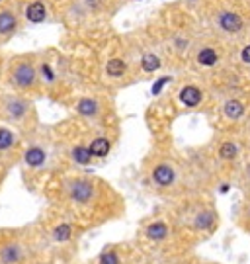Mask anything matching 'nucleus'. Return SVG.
Here are the masks:
<instances>
[{
	"label": "nucleus",
	"instance_id": "4468645a",
	"mask_svg": "<svg viewBox=\"0 0 250 264\" xmlns=\"http://www.w3.org/2000/svg\"><path fill=\"white\" fill-rule=\"evenodd\" d=\"M78 112L82 115H94L98 112V104L94 100H90V98H84V100L78 102Z\"/></svg>",
	"mask_w": 250,
	"mask_h": 264
},
{
	"label": "nucleus",
	"instance_id": "412c9836",
	"mask_svg": "<svg viewBox=\"0 0 250 264\" xmlns=\"http://www.w3.org/2000/svg\"><path fill=\"white\" fill-rule=\"evenodd\" d=\"M221 157L223 158H235L237 157V147L233 143H225L221 147Z\"/></svg>",
	"mask_w": 250,
	"mask_h": 264
},
{
	"label": "nucleus",
	"instance_id": "423d86ee",
	"mask_svg": "<svg viewBox=\"0 0 250 264\" xmlns=\"http://www.w3.org/2000/svg\"><path fill=\"white\" fill-rule=\"evenodd\" d=\"M152 180H154L158 186H168V184L174 182V170H172L168 164H160V166L154 168Z\"/></svg>",
	"mask_w": 250,
	"mask_h": 264
},
{
	"label": "nucleus",
	"instance_id": "2eb2a0df",
	"mask_svg": "<svg viewBox=\"0 0 250 264\" xmlns=\"http://www.w3.org/2000/svg\"><path fill=\"white\" fill-rule=\"evenodd\" d=\"M141 67H143V71H147V73H154V71L160 67V59H158L156 55H145L143 61H141Z\"/></svg>",
	"mask_w": 250,
	"mask_h": 264
},
{
	"label": "nucleus",
	"instance_id": "f257e3e1",
	"mask_svg": "<svg viewBox=\"0 0 250 264\" xmlns=\"http://www.w3.org/2000/svg\"><path fill=\"white\" fill-rule=\"evenodd\" d=\"M36 69H34V65L32 63H28V61H18L14 67H12V82H14V86H18V88H24V90H28V88H32L34 84H36Z\"/></svg>",
	"mask_w": 250,
	"mask_h": 264
},
{
	"label": "nucleus",
	"instance_id": "7ed1b4c3",
	"mask_svg": "<svg viewBox=\"0 0 250 264\" xmlns=\"http://www.w3.org/2000/svg\"><path fill=\"white\" fill-rule=\"evenodd\" d=\"M219 26L229 34H237L243 30V18L235 12H223L219 16Z\"/></svg>",
	"mask_w": 250,
	"mask_h": 264
},
{
	"label": "nucleus",
	"instance_id": "39448f33",
	"mask_svg": "<svg viewBox=\"0 0 250 264\" xmlns=\"http://www.w3.org/2000/svg\"><path fill=\"white\" fill-rule=\"evenodd\" d=\"M18 30V16L12 10L0 12V36H10Z\"/></svg>",
	"mask_w": 250,
	"mask_h": 264
},
{
	"label": "nucleus",
	"instance_id": "f03ea898",
	"mask_svg": "<svg viewBox=\"0 0 250 264\" xmlns=\"http://www.w3.org/2000/svg\"><path fill=\"white\" fill-rule=\"evenodd\" d=\"M71 198L78 204H84L92 198V184L88 180H76L71 184Z\"/></svg>",
	"mask_w": 250,
	"mask_h": 264
},
{
	"label": "nucleus",
	"instance_id": "dca6fc26",
	"mask_svg": "<svg viewBox=\"0 0 250 264\" xmlns=\"http://www.w3.org/2000/svg\"><path fill=\"white\" fill-rule=\"evenodd\" d=\"M147 233H149L150 239H162V237H166L168 229H166V225H164V223H152V225H149Z\"/></svg>",
	"mask_w": 250,
	"mask_h": 264
},
{
	"label": "nucleus",
	"instance_id": "9b49d317",
	"mask_svg": "<svg viewBox=\"0 0 250 264\" xmlns=\"http://www.w3.org/2000/svg\"><path fill=\"white\" fill-rule=\"evenodd\" d=\"M219 61V55L217 51H213L211 47H205V49H201L198 53V63L203 65V67H211V65H215Z\"/></svg>",
	"mask_w": 250,
	"mask_h": 264
},
{
	"label": "nucleus",
	"instance_id": "4be33fe9",
	"mask_svg": "<svg viewBox=\"0 0 250 264\" xmlns=\"http://www.w3.org/2000/svg\"><path fill=\"white\" fill-rule=\"evenodd\" d=\"M117 255L115 253H107V255H104L102 257V264H117Z\"/></svg>",
	"mask_w": 250,
	"mask_h": 264
},
{
	"label": "nucleus",
	"instance_id": "f8f14e48",
	"mask_svg": "<svg viewBox=\"0 0 250 264\" xmlns=\"http://www.w3.org/2000/svg\"><path fill=\"white\" fill-rule=\"evenodd\" d=\"M22 259V251L18 245H8L4 251H2V261L6 264H14Z\"/></svg>",
	"mask_w": 250,
	"mask_h": 264
},
{
	"label": "nucleus",
	"instance_id": "a211bd4d",
	"mask_svg": "<svg viewBox=\"0 0 250 264\" xmlns=\"http://www.w3.org/2000/svg\"><path fill=\"white\" fill-rule=\"evenodd\" d=\"M72 157H74L76 162H80V164H88L92 155H90V151H88L86 147H76V149L72 151Z\"/></svg>",
	"mask_w": 250,
	"mask_h": 264
},
{
	"label": "nucleus",
	"instance_id": "20e7f679",
	"mask_svg": "<svg viewBox=\"0 0 250 264\" xmlns=\"http://www.w3.org/2000/svg\"><path fill=\"white\" fill-rule=\"evenodd\" d=\"M26 18H28L32 24H41V22H45V18H47V8H45V4L39 2V0L28 4V8H26Z\"/></svg>",
	"mask_w": 250,
	"mask_h": 264
},
{
	"label": "nucleus",
	"instance_id": "6e6552de",
	"mask_svg": "<svg viewBox=\"0 0 250 264\" xmlns=\"http://www.w3.org/2000/svg\"><path fill=\"white\" fill-rule=\"evenodd\" d=\"M125 71H127V65H125V61H121V59H109L107 65H106V73H107L109 76H113V78L123 76Z\"/></svg>",
	"mask_w": 250,
	"mask_h": 264
},
{
	"label": "nucleus",
	"instance_id": "6ab92c4d",
	"mask_svg": "<svg viewBox=\"0 0 250 264\" xmlns=\"http://www.w3.org/2000/svg\"><path fill=\"white\" fill-rule=\"evenodd\" d=\"M211 221H213V215H211L209 211L200 213V215H198V219H196V227H200V229H207V227L211 225Z\"/></svg>",
	"mask_w": 250,
	"mask_h": 264
},
{
	"label": "nucleus",
	"instance_id": "ddd939ff",
	"mask_svg": "<svg viewBox=\"0 0 250 264\" xmlns=\"http://www.w3.org/2000/svg\"><path fill=\"white\" fill-rule=\"evenodd\" d=\"M243 112H245V108H243L241 102H237V100H229L225 104V115L229 119H239L243 115Z\"/></svg>",
	"mask_w": 250,
	"mask_h": 264
},
{
	"label": "nucleus",
	"instance_id": "b1692460",
	"mask_svg": "<svg viewBox=\"0 0 250 264\" xmlns=\"http://www.w3.org/2000/svg\"><path fill=\"white\" fill-rule=\"evenodd\" d=\"M241 59H243L245 63H249V65H250V45H247V47L243 49V53H241Z\"/></svg>",
	"mask_w": 250,
	"mask_h": 264
},
{
	"label": "nucleus",
	"instance_id": "9d476101",
	"mask_svg": "<svg viewBox=\"0 0 250 264\" xmlns=\"http://www.w3.org/2000/svg\"><path fill=\"white\" fill-rule=\"evenodd\" d=\"M88 151H90L92 157H106L107 151H109V141L104 139V137H98V139L92 141V145L88 147Z\"/></svg>",
	"mask_w": 250,
	"mask_h": 264
},
{
	"label": "nucleus",
	"instance_id": "f3484780",
	"mask_svg": "<svg viewBox=\"0 0 250 264\" xmlns=\"http://www.w3.org/2000/svg\"><path fill=\"white\" fill-rule=\"evenodd\" d=\"M12 143H14V133L6 127H0V151L12 147Z\"/></svg>",
	"mask_w": 250,
	"mask_h": 264
},
{
	"label": "nucleus",
	"instance_id": "aec40b11",
	"mask_svg": "<svg viewBox=\"0 0 250 264\" xmlns=\"http://www.w3.org/2000/svg\"><path fill=\"white\" fill-rule=\"evenodd\" d=\"M71 237V225H59L55 229V239L57 241H67Z\"/></svg>",
	"mask_w": 250,
	"mask_h": 264
},
{
	"label": "nucleus",
	"instance_id": "393cba45",
	"mask_svg": "<svg viewBox=\"0 0 250 264\" xmlns=\"http://www.w3.org/2000/svg\"><path fill=\"white\" fill-rule=\"evenodd\" d=\"M0 2H4V0H0Z\"/></svg>",
	"mask_w": 250,
	"mask_h": 264
},
{
	"label": "nucleus",
	"instance_id": "0eeeda50",
	"mask_svg": "<svg viewBox=\"0 0 250 264\" xmlns=\"http://www.w3.org/2000/svg\"><path fill=\"white\" fill-rule=\"evenodd\" d=\"M180 100L186 106L194 108V106H198L201 102V90L196 88V86H186V88H182V92H180Z\"/></svg>",
	"mask_w": 250,
	"mask_h": 264
},
{
	"label": "nucleus",
	"instance_id": "1a4fd4ad",
	"mask_svg": "<svg viewBox=\"0 0 250 264\" xmlns=\"http://www.w3.org/2000/svg\"><path fill=\"white\" fill-rule=\"evenodd\" d=\"M26 162H28V166H41V164L45 162V151L39 149V147L28 149V153H26Z\"/></svg>",
	"mask_w": 250,
	"mask_h": 264
},
{
	"label": "nucleus",
	"instance_id": "5701e85b",
	"mask_svg": "<svg viewBox=\"0 0 250 264\" xmlns=\"http://www.w3.org/2000/svg\"><path fill=\"white\" fill-rule=\"evenodd\" d=\"M166 82H168V78H160V80H158V82L152 86V92H154V94H158V90H160V88H162Z\"/></svg>",
	"mask_w": 250,
	"mask_h": 264
}]
</instances>
